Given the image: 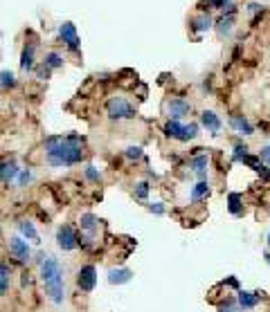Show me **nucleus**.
I'll use <instances>...</instances> for the list:
<instances>
[{
    "label": "nucleus",
    "mask_w": 270,
    "mask_h": 312,
    "mask_svg": "<svg viewBox=\"0 0 270 312\" xmlns=\"http://www.w3.org/2000/svg\"><path fill=\"white\" fill-rule=\"evenodd\" d=\"M86 139L77 133L72 135H54L45 139V155L52 166H72L84 160Z\"/></svg>",
    "instance_id": "obj_1"
},
{
    "label": "nucleus",
    "mask_w": 270,
    "mask_h": 312,
    "mask_svg": "<svg viewBox=\"0 0 270 312\" xmlns=\"http://www.w3.org/2000/svg\"><path fill=\"white\" fill-rule=\"evenodd\" d=\"M106 112L108 117L113 119V122H124V119H133L135 115H138V110H135V106H133L128 99L124 97H110L106 103Z\"/></svg>",
    "instance_id": "obj_2"
},
{
    "label": "nucleus",
    "mask_w": 270,
    "mask_h": 312,
    "mask_svg": "<svg viewBox=\"0 0 270 312\" xmlns=\"http://www.w3.org/2000/svg\"><path fill=\"white\" fill-rule=\"evenodd\" d=\"M9 256L16 261V263H27L32 256L30 252V245H27V240L20 238V236H14V238H9Z\"/></svg>",
    "instance_id": "obj_3"
},
{
    "label": "nucleus",
    "mask_w": 270,
    "mask_h": 312,
    "mask_svg": "<svg viewBox=\"0 0 270 312\" xmlns=\"http://www.w3.org/2000/svg\"><path fill=\"white\" fill-rule=\"evenodd\" d=\"M77 238H79V234L74 231L72 224H61L59 229H56V245L63 252H72L77 247Z\"/></svg>",
    "instance_id": "obj_4"
},
{
    "label": "nucleus",
    "mask_w": 270,
    "mask_h": 312,
    "mask_svg": "<svg viewBox=\"0 0 270 312\" xmlns=\"http://www.w3.org/2000/svg\"><path fill=\"white\" fill-rule=\"evenodd\" d=\"M77 285L81 292H93L97 285V267L95 265H84L77 274Z\"/></svg>",
    "instance_id": "obj_5"
},
{
    "label": "nucleus",
    "mask_w": 270,
    "mask_h": 312,
    "mask_svg": "<svg viewBox=\"0 0 270 312\" xmlns=\"http://www.w3.org/2000/svg\"><path fill=\"white\" fill-rule=\"evenodd\" d=\"M41 281L43 283H52V281H63V272H61V265L56 259H45L41 263Z\"/></svg>",
    "instance_id": "obj_6"
},
{
    "label": "nucleus",
    "mask_w": 270,
    "mask_h": 312,
    "mask_svg": "<svg viewBox=\"0 0 270 312\" xmlns=\"http://www.w3.org/2000/svg\"><path fill=\"white\" fill-rule=\"evenodd\" d=\"M189 112H192V103L187 101V99L176 97V99H171V101H167V115H169V119H176V122H180V119L187 117Z\"/></svg>",
    "instance_id": "obj_7"
},
{
    "label": "nucleus",
    "mask_w": 270,
    "mask_h": 312,
    "mask_svg": "<svg viewBox=\"0 0 270 312\" xmlns=\"http://www.w3.org/2000/svg\"><path fill=\"white\" fill-rule=\"evenodd\" d=\"M59 36L63 39V43L68 45L70 52H79V36H77V30H74L72 23H63L59 27Z\"/></svg>",
    "instance_id": "obj_8"
},
{
    "label": "nucleus",
    "mask_w": 270,
    "mask_h": 312,
    "mask_svg": "<svg viewBox=\"0 0 270 312\" xmlns=\"http://www.w3.org/2000/svg\"><path fill=\"white\" fill-rule=\"evenodd\" d=\"M20 169L18 164H16L14 160H2L0 162V182H5V184H9V182H14L16 178H18Z\"/></svg>",
    "instance_id": "obj_9"
},
{
    "label": "nucleus",
    "mask_w": 270,
    "mask_h": 312,
    "mask_svg": "<svg viewBox=\"0 0 270 312\" xmlns=\"http://www.w3.org/2000/svg\"><path fill=\"white\" fill-rule=\"evenodd\" d=\"M201 124L212 133V135H218V131H221V119H218V115H216L214 110H203Z\"/></svg>",
    "instance_id": "obj_10"
},
{
    "label": "nucleus",
    "mask_w": 270,
    "mask_h": 312,
    "mask_svg": "<svg viewBox=\"0 0 270 312\" xmlns=\"http://www.w3.org/2000/svg\"><path fill=\"white\" fill-rule=\"evenodd\" d=\"M45 285V294L50 297L52 303H63V281H52V283H43Z\"/></svg>",
    "instance_id": "obj_11"
},
{
    "label": "nucleus",
    "mask_w": 270,
    "mask_h": 312,
    "mask_svg": "<svg viewBox=\"0 0 270 312\" xmlns=\"http://www.w3.org/2000/svg\"><path fill=\"white\" fill-rule=\"evenodd\" d=\"M133 278V272L126 267H113L108 269V283H113V285H124Z\"/></svg>",
    "instance_id": "obj_12"
},
{
    "label": "nucleus",
    "mask_w": 270,
    "mask_h": 312,
    "mask_svg": "<svg viewBox=\"0 0 270 312\" xmlns=\"http://www.w3.org/2000/svg\"><path fill=\"white\" fill-rule=\"evenodd\" d=\"M230 124H232V128H234L236 133H241V135H252V133H255V126H252L243 115H236L234 112V115L230 117Z\"/></svg>",
    "instance_id": "obj_13"
},
{
    "label": "nucleus",
    "mask_w": 270,
    "mask_h": 312,
    "mask_svg": "<svg viewBox=\"0 0 270 312\" xmlns=\"http://www.w3.org/2000/svg\"><path fill=\"white\" fill-rule=\"evenodd\" d=\"M207 166H210V157H207V155H194L192 160H189V169H192V171L196 173L201 180L205 178Z\"/></svg>",
    "instance_id": "obj_14"
},
{
    "label": "nucleus",
    "mask_w": 270,
    "mask_h": 312,
    "mask_svg": "<svg viewBox=\"0 0 270 312\" xmlns=\"http://www.w3.org/2000/svg\"><path fill=\"white\" fill-rule=\"evenodd\" d=\"M236 301H239V308H243V310H252V308L259 306L261 297H259V294H255V292H243V290H241Z\"/></svg>",
    "instance_id": "obj_15"
},
{
    "label": "nucleus",
    "mask_w": 270,
    "mask_h": 312,
    "mask_svg": "<svg viewBox=\"0 0 270 312\" xmlns=\"http://www.w3.org/2000/svg\"><path fill=\"white\" fill-rule=\"evenodd\" d=\"M11 285V267L9 263H0V297H5L9 292Z\"/></svg>",
    "instance_id": "obj_16"
},
{
    "label": "nucleus",
    "mask_w": 270,
    "mask_h": 312,
    "mask_svg": "<svg viewBox=\"0 0 270 312\" xmlns=\"http://www.w3.org/2000/svg\"><path fill=\"white\" fill-rule=\"evenodd\" d=\"M210 193H212V186H210V182L201 180V182H198V184L192 189V202L207 200V198H210Z\"/></svg>",
    "instance_id": "obj_17"
},
{
    "label": "nucleus",
    "mask_w": 270,
    "mask_h": 312,
    "mask_svg": "<svg viewBox=\"0 0 270 312\" xmlns=\"http://www.w3.org/2000/svg\"><path fill=\"white\" fill-rule=\"evenodd\" d=\"M97 227H99L97 216H93V214L81 216V231H86L90 238H95V231H97Z\"/></svg>",
    "instance_id": "obj_18"
},
{
    "label": "nucleus",
    "mask_w": 270,
    "mask_h": 312,
    "mask_svg": "<svg viewBox=\"0 0 270 312\" xmlns=\"http://www.w3.org/2000/svg\"><path fill=\"white\" fill-rule=\"evenodd\" d=\"M212 18L207 14H198L196 18L192 20V30L196 32V34H203V32H207V30H212Z\"/></svg>",
    "instance_id": "obj_19"
},
{
    "label": "nucleus",
    "mask_w": 270,
    "mask_h": 312,
    "mask_svg": "<svg viewBox=\"0 0 270 312\" xmlns=\"http://www.w3.org/2000/svg\"><path fill=\"white\" fill-rule=\"evenodd\" d=\"M227 209L232 216H241L243 214V195L241 193H230L227 195Z\"/></svg>",
    "instance_id": "obj_20"
},
{
    "label": "nucleus",
    "mask_w": 270,
    "mask_h": 312,
    "mask_svg": "<svg viewBox=\"0 0 270 312\" xmlns=\"http://www.w3.org/2000/svg\"><path fill=\"white\" fill-rule=\"evenodd\" d=\"M34 45H27V47L23 49V56H20V70H25V72H30V70H34Z\"/></svg>",
    "instance_id": "obj_21"
},
{
    "label": "nucleus",
    "mask_w": 270,
    "mask_h": 312,
    "mask_svg": "<svg viewBox=\"0 0 270 312\" xmlns=\"http://www.w3.org/2000/svg\"><path fill=\"white\" fill-rule=\"evenodd\" d=\"M182 131H185V124L176 122V119H169V122L164 124V135L171 137V139H180Z\"/></svg>",
    "instance_id": "obj_22"
},
{
    "label": "nucleus",
    "mask_w": 270,
    "mask_h": 312,
    "mask_svg": "<svg viewBox=\"0 0 270 312\" xmlns=\"http://www.w3.org/2000/svg\"><path fill=\"white\" fill-rule=\"evenodd\" d=\"M18 229H20V234H23L27 240H34V243H39V234H36L34 223H30V220H23V223L18 224Z\"/></svg>",
    "instance_id": "obj_23"
},
{
    "label": "nucleus",
    "mask_w": 270,
    "mask_h": 312,
    "mask_svg": "<svg viewBox=\"0 0 270 312\" xmlns=\"http://www.w3.org/2000/svg\"><path fill=\"white\" fill-rule=\"evenodd\" d=\"M43 63L48 65L50 70H56V68H61V65H63V56H61V54H56V52H48V54H45Z\"/></svg>",
    "instance_id": "obj_24"
},
{
    "label": "nucleus",
    "mask_w": 270,
    "mask_h": 312,
    "mask_svg": "<svg viewBox=\"0 0 270 312\" xmlns=\"http://www.w3.org/2000/svg\"><path fill=\"white\" fill-rule=\"evenodd\" d=\"M246 155H248V144H243V141H234V148H232V160L241 162Z\"/></svg>",
    "instance_id": "obj_25"
},
{
    "label": "nucleus",
    "mask_w": 270,
    "mask_h": 312,
    "mask_svg": "<svg viewBox=\"0 0 270 312\" xmlns=\"http://www.w3.org/2000/svg\"><path fill=\"white\" fill-rule=\"evenodd\" d=\"M198 137V124H189V126H185V131H182V137L180 141H192Z\"/></svg>",
    "instance_id": "obj_26"
},
{
    "label": "nucleus",
    "mask_w": 270,
    "mask_h": 312,
    "mask_svg": "<svg viewBox=\"0 0 270 312\" xmlns=\"http://www.w3.org/2000/svg\"><path fill=\"white\" fill-rule=\"evenodd\" d=\"M0 86H2V88H14V86H16V77H14V72L5 70V72L0 74Z\"/></svg>",
    "instance_id": "obj_27"
},
{
    "label": "nucleus",
    "mask_w": 270,
    "mask_h": 312,
    "mask_svg": "<svg viewBox=\"0 0 270 312\" xmlns=\"http://www.w3.org/2000/svg\"><path fill=\"white\" fill-rule=\"evenodd\" d=\"M133 193H135V198H138V200H147V195H149V184H147V182H140V184H135Z\"/></svg>",
    "instance_id": "obj_28"
},
{
    "label": "nucleus",
    "mask_w": 270,
    "mask_h": 312,
    "mask_svg": "<svg viewBox=\"0 0 270 312\" xmlns=\"http://www.w3.org/2000/svg\"><path fill=\"white\" fill-rule=\"evenodd\" d=\"M124 155H126V160H140V157H142V148L140 146H128L126 151H124Z\"/></svg>",
    "instance_id": "obj_29"
},
{
    "label": "nucleus",
    "mask_w": 270,
    "mask_h": 312,
    "mask_svg": "<svg viewBox=\"0 0 270 312\" xmlns=\"http://www.w3.org/2000/svg\"><path fill=\"white\" fill-rule=\"evenodd\" d=\"M84 176H86V180H90V182H99V171L95 166H86Z\"/></svg>",
    "instance_id": "obj_30"
},
{
    "label": "nucleus",
    "mask_w": 270,
    "mask_h": 312,
    "mask_svg": "<svg viewBox=\"0 0 270 312\" xmlns=\"http://www.w3.org/2000/svg\"><path fill=\"white\" fill-rule=\"evenodd\" d=\"M30 182H32V171H27V169H20V173H18V184L25 186V184H30Z\"/></svg>",
    "instance_id": "obj_31"
},
{
    "label": "nucleus",
    "mask_w": 270,
    "mask_h": 312,
    "mask_svg": "<svg viewBox=\"0 0 270 312\" xmlns=\"http://www.w3.org/2000/svg\"><path fill=\"white\" fill-rule=\"evenodd\" d=\"M259 160L264 162V164L270 166V146H264V148H261V151H259Z\"/></svg>",
    "instance_id": "obj_32"
},
{
    "label": "nucleus",
    "mask_w": 270,
    "mask_h": 312,
    "mask_svg": "<svg viewBox=\"0 0 270 312\" xmlns=\"http://www.w3.org/2000/svg\"><path fill=\"white\" fill-rule=\"evenodd\" d=\"M149 211L156 214V216H162V214H164V207H162L160 202H156V205H149Z\"/></svg>",
    "instance_id": "obj_33"
},
{
    "label": "nucleus",
    "mask_w": 270,
    "mask_h": 312,
    "mask_svg": "<svg viewBox=\"0 0 270 312\" xmlns=\"http://www.w3.org/2000/svg\"><path fill=\"white\" fill-rule=\"evenodd\" d=\"M36 74H39V79H48V77H50V68L43 63L39 70H36Z\"/></svg>",
    "instance_id": "obj_34"
},
{
    "label": "nucleus",
    "mask_w": 270,
    "mask_h": 312,
    "mask_svg": "<svg viewBox=\"0 0 270 312\" xmlns=\"http://www.w3.org/2000/svg\"><path fill=\"white\" fill-rule=\"evenodd\" d=\"M248 11H252V14H261V5H257V2H250V5H248Z\"/></svg>",
    "instance_id": "obj_35"
},
{
    "label": "nucleus",
    "mask_w": 270,
    "mask_h": 312,
    "mask_svg": "<svg viewBox=\"0 0 270 312\" xmlns=\"http://www.w3.org/2000/svg\"><path fill=\"white\" fill-rule=\"evenodd\" d=\"M225 2H230V0H207V5H214V7H225Z\"/></svg>",
    "instance_id": "obj_36"
},
{
    "label": "nucleus",
    "mask_w": 270,
    "mask_h": 312,
    "mask_svg": "<svg viewBox=\"0 0 270 312\" xmlns=\"http://www.w3.org/2000/svg\"><path fill=\"white\" fill-rule=\"evenodd\" d=\"M218 312H232V301H230V303H227V308H225V306H223V308H221V310H218Z\"/></svg>",
    "instance_id": "obj_37"
},
{
    "label": "nucleus",
    "mask_w": 270,
    "mask_h": 312,
    "mask_svg": "<svg viewBox=\"0 0 270 312\" xmlns=\"http://www.w3.org/2000/svg\"><path fill=\"white\" fill-rule=\"evenodd\" d=\"M23 285H30V274H23Z\"/></svg>",
    "instance_id": "obj_38"
},
{
    "label": "nucleus",
    "mask_w": 270,
    "mask_h": 312,
    "mask_svg": "<svg viewBox=\"0 0 270 312\" xmlns=\"http://www.w3.org/2000/svg\"><path fill=\"white\" fill-rule=\"evenodd\" d=\"M266 261H268V265H270V254H266Z\"/></svg>",
    "instance_id": "obj_39"
},
{
    "label": "nucleus",
    "mask_w": 270,
    "mask_h": 312,
    "mask_svg": "<svg viewBox=\"0 0 270 312\" xmlns=\"http://www.w3.org/2000/svg\"><path fill=\"white\" fill-rule=\"evenodd\" d=\"M268 245H270V234H268Z\"/></svg>",
    "instance_id": "obj_40"
}]
</instances>
